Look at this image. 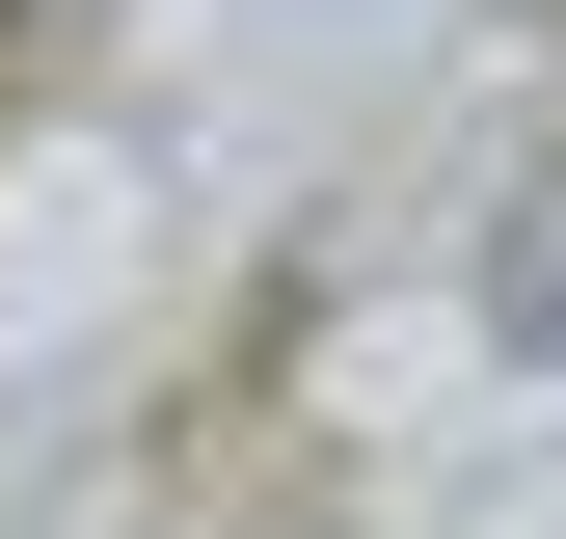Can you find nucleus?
<instances>
[{"label": "nucleus", "instance_id": "obj_1", "mask_svg": "<svg viewBox=\"0 0 566 539\" xmlns=\"http://www.w3.org/2000/svg\"><path fill=\"white\" fill-rule=\"evenodd\" d=\"M513 324H539V351H566V189H539V216H513Z\"/></svg>", "mask_w": 566, "mask_h": 539}]
</instances>
